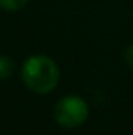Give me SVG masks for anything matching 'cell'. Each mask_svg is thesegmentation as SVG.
I'll return each mask as SVG.
<instances>
[{
	"label": "cell",
	"mask_w": 133,
	"mask_h": 135,
	"mask_svg": "<svg viewBox=\"0 0 133 135\" xmlns=\"http://www.w3.org/2000/svg\"><path fill=\"white\" fill-rule=\"evenodd\" d=\"M14 61L9 57H0V80H5L13 75L14 72Z\"/></svg>",
	"instance_id": "3"
},
{
	"label": "cell",
	"mask_w": 133,
	"mask_h": 135,
	"mask_svg": "<svg viewBox=\"0 0 133 135\" xmlns=\"http://www.w3.org/2000/svg\"><path fill=\"white\" fill-rule=\"evenodd\" d=\"M89 115L88 104L78 96H64L55 104L53 118L55 121L66 129H74L81 126Z\"/></svg>",
	"instance_id": "2"
},
{
	"label": "cell",
	"mask_w": 133,
	"mask_h": 135,
	"mask_svg": "<svg viewBox=\"0 0 133 135\" xmlns=\"http://www.w3.org/2000/svg\"><path fill=\"white\" fill-rule=\"evenodd\" d=\"M22 80L36 94L53 91L60 82V69L47 55H33L22 66Z\"/></svg>",
	"instance_id": "1"
},
{
	"label": "cell",
	"mask_w": 133,
	"mask_h": 135,
	"mask_svg": "<svg viewBox=\"0 0 133 135\" xmlns=\"http://www.w3.org/2000/svg\"><path fill=\"white\" fill-rule=\"evenodd\" d=\"M125 61H127V65L133 69V42L127 47V50H125Z\"/></svg>",
	"instance_id": "5"
},
{
	"label": "cell",
	"mask_w": 133,
	"mask_h": 135,
	"mask_svg": "<svg viewBox=\"0 0 133 135\" xmlns=\"http://www.w3.org/2000/svg\"><path fill=\"white\" fill-rule=\"evenodd\" d=\"M27 3H28V0H0V8H3L6 11H19Z\"/></svg>",
	"instance_id": "4"
}]
</instances>
